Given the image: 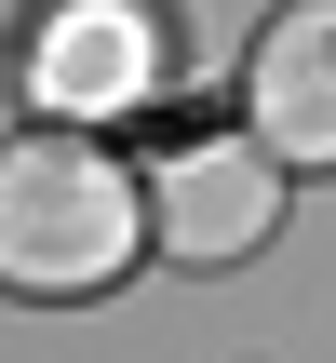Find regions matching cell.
<instances>
[{
  "label": "cell",
  "instance_id": "6da1fadb",
  "mask_svg": "<svg viewBox=\"0 0 336 363\" xmlns=\"http://www.w3.org/2000/svg\"><path fill=\"white\" fill-rule=\"evenodd\" d=\"M148 256V189L81 135V121H40V135H0V296H108L121 269Z\"/></svg>",
  "mask_w": 336,
  "mask_h": 363
},
{
  "label": "cell",
  "instance_id": "7a4b0ae2",
  "mask_svg": "<svg viewBox=\"0 0 336 363\" xmlns=\"http://www.w3.org/2000/svg\"><path fill=\"white\" fill-rule=\"evenodd\" d=\"M135 189H148V242H162L175 269H242V256H269V229H283V162H269L256 135H175Z\"/></svg>",
  "mask_w": 336,
  "mask_h": 363
},
{
  "label": "cell",
  "instance_id": "3957f363",
  "mask_svg": "<svg viewBox=\"0 0 336 363\" xmlns=\"http://www.w3.org/2000/svg\"><path fill=\"white\" fill-rule=\"evenodd\" d=\"M162 13L148 0H54L40 27H27V54H13V81H27V108L40 121H121V108H148L162 94Z\"/></svg>",
  "mask_w": 336,
  "mask_h": 363
},
{
  "label": "cell",
  "instance_id": "277c9868",
  "mask_svg": "<svg viewBox=\"0 0 336 363\" xmlns=\"http://www.w3.org/2000/svg\"><path fill=\"white\" fill-rule=\"evenodd\" d=\"M242 135L296 175L336 162V0H283L242 54Z\"/></svg>",
  "mask_w": 336,
  "mask_h": 363
}]
</instances>
